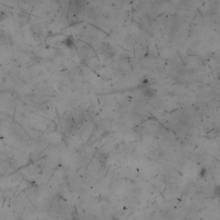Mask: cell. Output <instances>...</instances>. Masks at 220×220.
<instances>
[{
  "mask_svg": "<svg viewBox=\"0 0 220 220\" xmlns=\"http://www.w3.org/2000/svg\"><path fill=\"white\" fill-rule=\"evenodd\" d=\"M155 90L151 88H146L143 90V94L146 97H153L155 96Z\"/></svg>",
  "mask_w": 220,
  "mask_h": 220,
  "instance_id": "cell-1",
  "label": "cell"
},
{
  "mask_svg": "<svg viewBox=\"0 0 220 220\" xmlns=\"http://www.w3.org/2000/svg\"><path fill=\"white\" fill-rule=\"evenodd\" d=\"M213 194L217 197H220V185H218L213 188Z\"/></svg>",
  "mask_w": 220,
  "mask_h": 220,
  "instance_id": "cell-2",
  "label": "cell"
},
{
  "mask_svg": "<svg viewBox=\"0 0 220 220\" xmlns=\"http://www.w3.org/2000/svg\"><path fill=\"white\" fill-rule=\"evenodd\" d=\"M206 170H205V168H202V170H201V171H200V176L201 177H205V175H206Z\"/></svg>",
  "mask_w": 220,
  "mask_h": 220,
  "instance_id": "cell-3",
  "label": "cell"
}]
</instances>
